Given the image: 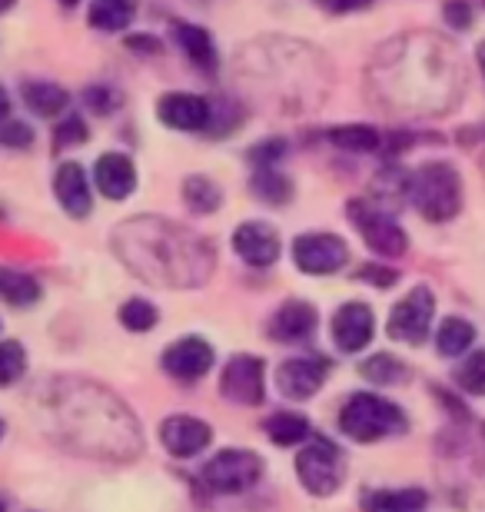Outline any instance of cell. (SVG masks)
Listing matches in <instances>:
<instances>
[{
	"instance_id": "1",
	"label": "cell",
	"mask_w": 485,
	"mask_h": 512,
	"mask_svg": "<svg viewBox=\"0 0 485 512\" xmlns=\"http://www.w3.org/2000/svg\"><path fill=\"white\" fill-rule=\"evenodd\" d=\"M406 413L386 396L376 393H353L339 409V429L353 443H379L386 436L406 433Z\"/></svg>"
},
{
	"instance_id": "2",
	"label": "cell",
	"mask_w": 485,
	"mask_h": 512,
	"mask_svg": "<svg viewBox=\"0 0 485 512\" xmlns=\"http://www.w3.org/2000/svg\"><path fill=\"white\" fill-rule=\"evenodd\" d=\"M412 203L429 223H446L462 210V180L452 163L429 160L412 177Z\"/></svg>"
},
{
	"instance_id": "3",
	"label": "cell",
	"mask_w": 485,
	"mask_h": 512,
	"mask_svg": "<svg viewBox=\"0 0 485 512\" xmlns=\"http://www.w3.org/2000/svg\"><path fill=\"white\" fill-rule=\"evenodd\" d=\"M296 476L306 493H313L319 499L333 496L346 479L343 449L329 443L326 436H309V443L296 456Z\"/></svg>"
},
{
	"instance_id": "4",
	"label": "cell",
	"mask_w": 485,
	"mask_h": 512,
	"mask_svg": "<svg viewBox=\"0 0 485 512\" xmlns=\"http://www.w3.org/2000/svg\"><path fill=\"white\" fill-rule=\"evenodd\" d=\"M263 459L250 449H220L210 456V463L200 469V479L216 496H240L260 483Z\"/></svg>"
},
{
	"instance_id": "5",
	"label": "cell",
	"mask_w": 485,
	"mask_h": 512,
	"mask_svg": "<svg viewBox=\"0 0 485 512\" xmlns=\"http://www.w3.org/2000/svg\"><path fill=\"white\" fill-rule=\"evenodd\" d=\"M349 220L356 223V230H359V237L366 240V247L376 256H383V260H389V256H402L409 250L406 230H402L379 203L353 200L349 203Z\"/></svg>"
},
{
	"instance_id": "6",
	"label": "cell",
	"mask_w": 485,
	"mask_h": 512,
	"mask_svg": "<svg viewBox=\"0 0 485 512\" xmlns=\"http://www.w3.org/2000/svg\"><path fill=\"white\" fill-rule=\"evenodd\" d=\"M432 316H436V296H432L429 286H412V290L402 296V300L392 306L386 330L392 340L419 346L429 336Z\"/></svg>"
},
{
	"instance_id": "7",
	"label": "cell",
	"mask_w": 485,
	"mask_h": 512,
	"mask_svg": "<svg viewBox=\"0 0 485 512\" xmlns=\"http://www.w3.org/2000/svg\"><path fill=\"white\" fill-rule=\"evenodd\" d=\"M220 393L230 403L240 406H260L266 396V366L260 356L253 353H236L220 373Z\"/></svg>"
},
{
	"instance_id": "8",
	"label": "cell",
	"mask_w": 485,
	"mask_h": 512,
	"mask_svg": "<svg viewBox=\"0 0 485 512\" xmlns=\"http://www.w3.org/2000/svg\"><path fill=\"white\" fill-rule=\"evenodd\" d=\"M349 260V247L336 233H303L293 240V263L309 276L339 273Z\"/></svg>"
},
{
	"instance_id": "9",
	"label": "cell",
	"mask_w": 485,
	"mask_h": 512,
	"mask_svg": "<svg viewBox=\"0 0 485 512\" xmlns=\"http://www.w3.org/2000/svg\"><path fill=\"white\" fill-rule=\"evenodd\" d=\"M213 346L200 340V336H183V340L170 343L160 356V366L167 370L173 380L180 383H196L213 370Z\"/></svg>"
},
{
	"instance_id": "10",
	"label": "cell",
	"mask_w": 485,
	"mask_h": 512,
	"mask_svg": "<svg viewBox=\"0 0 485 512\" xmlns=\"http://www.w3.org/2000/svg\"><path fill=\"white\" fill-rule=\"evenodd\" d=\"M233 250L246 266L263 270V266H273L276 260H280L283 240H280V233H276V227H270V223L246 220V223H240V227L233 230Z\"/></svg>"
},
{
	"instance_id": "11",
	"label": "cell",
	"mask_w": 485,
	"mask_h": 512,
	"mask_svg": "<svg viewBox=\"0 0 485 512\" xmlns=\"http://www.w3.org/2000/svg\"><path fill=\"white\" fill-rule=\"evenodd\" d=\"M329 376V360L323 356H293V360L280 363L276 370V386L286 399H313L323 389Z\"/></svg>"
},
{
	"instance_id": "12",
	"label": "cell",
	"mask_w": 485,
	"mask_h": 512,
	"mask_svg": "<svg viewBox=\"0 0 485 512\" xmlns=\"http://www.w3.org/2000/svg\"><path fill=\"white\" fill-rule=\"evenodd\" d=\"M210 114L213 104L200 94H187V90H173V94H163L157 104V117L163 127L170 130H183V133H200L210 127Z\"/></svg>"
},
{
	"instance_id": "13",
	"label": "cell",
	"mask_w": 485,
	"mask_h": 512,
	"mask_svg": "<svg viewBox=\"0 0 485 512\" xmlns=\"http://www.w3.org/2000/svg\"><path fill=\"white\" fill-rule=\"evenodd\" d=\"M160 443L173 459H193L213 443V429L203 419L177 413L160 423Z\"/></svg>"
},
{
	"instance_id": "14",
	"label": "cell",
	"mask_w": 485,
	"mask_h": 512,
	"mask_svg": "<svg viewBox=\"0 0 485 512\" xmlns=\"http://www.w3.org/2000/svg\"><path fill=\"white\" fill-rule=\"evenodd\" d=\"M376 333V316L366 303H343L333 316V340L343 353L366 350Z\"/></svg>"
},
{
	"instance_id": "15",
	"label": "cell",
	"mask_w": 485,
	"mask_h": 512,
	"mask_svg": "<svg viewBox=\"0 0 485 512\" xmlns=\"http://www.w3.org/2000/svg\"><path fill=\"white\" fill-rule=\"evenodd\" d=\"M54 193H57V203L64 207L67 217L74 220H84L90 210H94V193H90V180L80 163L67 160L57 167V177H54Z\"/></svg>"
},
{
	"instance_id": "16",
	"label": "cell",
	"mask_w": 485,
	"mask_h": 512,
	"mask_svg": "<svg viewBox=\"0 0 485 512\" xmlns=\"http://www.w3.org/2000/svg\"><path fill=\"white\" fill-rule=\"evenodd\" d=\"M94 183L107 200H127L137 190V167L123 153H103L94 163Z\"/></svg>"
},
{
	"instance_id": "17",
	"label": "cell",
	"mask_w": 485,
	"mask_h": 512,
	"mask_svg": "<svg viewBox=\"0 0 485 512\" xmlns=\"http://www.w3.org/2000/svg\"><path fill=\"white\" fill-rule=\"evenodd\" d=\"M319 313L306 300H290L273 313L270 320V336L276 343H303L316 333Z\"/></svg>"
},
{
	"instance_id": "18",
	"label": "cell",
	"mask_w": 485,
	"mask_h": 512,
	"mask_svg": "<svg viewBox=\"0 0 485 512\" xmlns=\"http://www.w3.org/2000/svg\"><path fill=\"white\" fill-rule=\"evenodd\" d=\"M429 496L422 489H369L363 493L366 512H422Z\"/></svg>"
},
{
	"instance_id": "19",
	"label": "cell",
	"mask_w": 485,
	"mask_h": 512,
	"mask_svg": "<svg viewBox=\"0 0 485 512\" xmlns=\"http://www.w3.org/2000/svg\"><path fill=\"white\" fill-rule=\"evenodd\" d=\"M24 104L37 117H60L70 104V94L60 84H50V80H30V84H24Z\"/></svg>"
},
{
	"instance_id": "20",
	"label": "cell",
	"mask_w": 485,
	"mask_h": 512,
	"mask_svg": "<svg viewBox=\"0 0 485 512\" xmlns=\"http://www.w3.org/2000/svg\"><path fill=\"white\" fill-rule=\"evenodd\" d=\"M0 303L17 306V310H27V306L40 303V283L34 276L10 270V266H0Z\"/></svg>"
},
{
	"instance_id": "21",
	"label": "cell",
	"mask_w": 485,
	"mask_h": 512,
	"mask_svg": "<svg viewBox=\"0 0 485 512\" xmlns=\"http://www.w3.org/2000/svg\"><path fill=\"white\" fill-rule=\"evenodd\" d=\"M250 190L256 200L270 203V207H283V203L293 200V180L280 173L276 167H256V173L250 177Z\"/></svg>"
},
{
	"instance_id": "22",
	"label": "cell",
	"mask_w": 485,
	"mask_h": 512,
	"mask_svg": "<svg viewBox=\"0 0 485 512\" xmlns=\"http://www.w3.org/2000/svg\"><path fill=\"white\" fill-rule=\"evenodd\" d=\"M173 37H177L180 50H183V54H187L200 70H213V67H216L213 37L206 34L203 27H196V24H177V27H173Z\"/></svg>"
},
{
	"instance_id": "23",
	"label": "cell",
	"mask_w": 485,
	"mask_h": 512,
	"mask_svg": "<svg viewBox=\"0 0 485 512\" xmlns=\"http://www.w3.org/2000/svg\"><path fill=\"white\" fill-rule=\"evenodd\" d=\"M263 433L273 439L276 446H299L306 443L309 436H313V429H309V419L303 413H273L270 419L263 423Z\"/></svg>"
},
{
	"instance_id": "24",
	"label": "cell",
	"mask_w": 485,
	"mask_h": 512,
	"mask_svg": "<svg viewBox=\"0 0 485 512\" xmlns=\"http://www.w3.org/2000/svg\"><path fill=\"white\" fill-rule=\"evenodd\" d=\"M472 343H476V326H472L469 320H462V316H449V320L439 323L436 350L442 356H462Z\"/></svg>"
},
{
	"instance_id": "25",
	"label": "cell",
	"mask_w": 485,
	"mask_h": 512,
	"mask_svg": "<svg viewBox=\"0 0 485 512\" xmlns=\"http://www.w3.org/2000/svg\"><path fill=\"white\" fill-rule=\"evenodd\" d=\"M326 140L333 143L336 150H346V153H373L379 150V137L376 127H366V124H346V127H333L326 133Z\"/></svg>"
},
{
	"instance_id": "26",
	"label": "cell",
	"mask_w": 485,
	"mask_h": 512,
	"mask_svg": "<svg viewBox=\"0 0 485 512\" xmlns=\"http://www.w3.org/2000/svg\"><path fill=\"white\" fill-rule=\"evenodd\" d=\"M137 17V0H94L90 4V27L123 30Z\"/></svg>"
},
{
	"instance_id": "27",
	"label": "cell",
	"mask_w": 485,
	"mask_h": 512,
	"mask_svg": "<svg viewBox=\"0 0 485 512\" xmlns=\"http://www.w3.org/2000/svg\"><path fill=\"white\" fill-rule=\"evenodd\" d=\"M183 200H187V207L193 213H216L223 203V190H220V183H213L210 177L193 173V177L183 180Z\"/></svg>"
},
{
	"instance_id": "28",
	"label": "cell",
	"mask_w": 485,
	"mask_h": 512,
	"mask_svg": "<svg viewBox=\"0 0 485 512\" xmlns=\"http://www.w3.org/2000/svg\"><path fill=\"white\" fill-rule=\"evenodd\" d=\"M359 373H363V380H369L373 386H392V383H402L409 376L406 363H402L399 356H392V353L369 356L366 363H359Z\"/></svg>"
},
{
	"instance_id": "29",
	"label": "cell",
	"mask_w": 485,
	"mask_h": 512,
	"mask_svg": "<svg viewBox=\"0 0 485 512\" xmlns=\"http://www.w3.org/2000/svg\"><path fill=\"white\" fill-rule=\"evenodd\" d=\"M117 316H120L123 330H130V333H150L160 320L157 306H153L150 300H140V296H133V300L123 303Z\"/></svg>"
},
{
	"instance_id": "30",
	"label": "cell",
	"mask_w": 485,
	"mask_h": 512,
	"mask_svg": "<svg viewBox=\"0 0 485 512\" xmlns=\"http://www.w3.org/2000/svg\"><path fill=\"white\" fill-rule=\"evenodd\" d=\"M27 370V350L14 340H4L0 343V389L4 386H14L20 376Z\"/></svg>"
},
{
	"instance_id": "31",
	"label": "cell",
	"mask_w": 485,
	"mask_h": 512,
	"mask_svg": "<svg viewBox=\"0 0 485 512\" xmlns=\"http://www.w3.org/2000/svg\"><path fill=\"white\" fill-rule=\"evenodd\" d=\"M456 383L462 386V393L485 396V350L472 353L469 360H462V366L456 370Z\"/></svg>"
},
{
	"instance_id": "32",
	"label": "cell",
	"mask_w": 485,
	"mask_h": 512,
	"mask_svg": "<svg viewBox=\"0 0 485 512\" xmlns=\"http://www.w3.org/2000/svg\"><path fill=\"white\" fill-rule=\"evenodd\" d=\"M0 143L10 150H27L34 143V127L24 124V120H4L0 124Z\"/></svg>"
},
{
	"instance_id": "33",
	"label": "cell",
	"mask_w": 485,
	"mask_h": 512,
	"mask_svg": "<svg viewBox=\"0 0 485 512\" xmlns=\"http://www.w3.org/2000/svg\"><path fill=\"white\" fill-rule=\"evenodd\" d=\"M90 130L80 117H64L60 124L54 127V143L57 147H77V143H87Z\"/></svg>"
},
{
	"instance_id": "34",
	"label": "cell",
	"mask_w": 485,
	"mask_h": 512,
	"mask_svg": "<svg viewBox=\"0 0 485 512\" xmlns=\"http://www.w3.org/2000/svg\"><path fill=\"white\" fill-rule=\"evenodd\" d=\"M286 150H290V143L273 137V140L256 143V147L250 150V160L256 163V167H276V163L286 157Z\"/></svg>"
},
{
	"instance_id": "35",
	"label": "cell",
	"mask_w": 485,
	"mask_h": 512,
	"mask_svg": "<svg viewBox=\"0 0 485 512\" xmlns=\"http://www.w3.org/2000/svg\"><path fill=\"white\" fill-rule=\"evenodd\" d=\"M356 280L359 283H373V286H379V290H389V286L399 280V273L392 270V266H383V263H366V266H359V270H356Z\"/></svg>"
},
{
	"instance_id": "36",
	"label": "cell",
	"mask_w": 485,
	"mask_h": 512,
	"mask_svg": "<svg viewBox=\"0 0 485 512\" xmlns=\"http://www.w3.org/2000/svg\"><path fill=\"white\" fill-rule=\"evenodd\" d=\"M84 104L94 110V114H113L120 107V94L113 87H90L84 94Z\"/></svg>"
},
{
	"instance_id": "37",
	"label": "cell",
	"mask_w": 485,
	"mask_h": 512,
	"mask_svg": "<svg viewBox=\"0 0 485 512\" xmlns=\"http://www.w3.org/2000/svg\"><path fill=\"white\" fill-rule=\"evenodd\" d=\"M442 14H446V20L456 30H469L472 27V7L466 4V0H449Z\"/></svg>"
},
{
	"instance_id": "38",
	"label": "cell",
	"mask_w": 485,
	"mask_h": 512,
	"mask_svg": "<svg viewBox=\"0 0 485 512\" xmlns=\"http://www.w3.org/2000/svg\"><path fill=\"white\" fill-rule=\"evenodd\" d=\"M316 4L323 7L326 14H353V10L369 7L373 0H316Z\"/></svg>"
},
{
	"instance_id": "39",
	"label": "cell",
	"mask_w": 485,
	"mask_h": 512,
	"mask_svg": "<svg viewBox=\"0 0 485 512\" xmlns=\"http://www.w3.org/2000/svg\"><path fill=\"white\" fill-rule=\"evenodd\" d=\"M127 50H137V54H160V40L150 34H130Z\"/></svg>"
},
{
	"instance_id": "40",
	"label": "cell",
	"mask_w": 485,
	"mask_h": 512,
	"mask_svg": "<svg viewBox=\"0 0 485 512\" xmlns=\"http://www.w3.org/2000/svg\"><path fill=\"white\" fill-rule=\"evenodd\" d=\"M7 114H10V97H7V90L0 87V124L7 120Z\"/></svg>"
},
{
	"instance_id": "41",
	"label": "cell",
	"mask_w": 485,
	"mask_h": 512,
	"mask_svg": "<svg viewBox=\"0 0 485 512\" xmlns=\"http://www.w3.org/2000/svg\"><path fill=\"white\" fill-rule=\"evenodd\" d=\"M14 4H17V0H0V14H7V10L14 7Z\"/></svg>"
},
{
	"instance_id": "42",
	"label": "cell",
	"mask_w": 485,
	"mask_h": 512,
	"mask_svg": "<svg viewBox=\"0 0 485 512\" xmlns=\"http://www.w3.org/2000/svg\"><path fill=\"white\" fill-rule=\"evenodd\" d=\"M476 57H479V67H482V74H485V44H479V54Z\"/></svg>"
},
{
	"instance_id": "43",
	"label": "cell",
	"mask_w": 485,
	"mask_h": 512,
	"mask_svg": "<svg viewBox=\"0 0 485 512\" xmlns=\"http://www.w3.org/2000/svg\"><path fill=\"white\" fill-rule=\"evenodd\" d=\"M60 4H64V7H77L80 0H60Z\"/></svg>"
},
{
	"instance_id": "44",
	"label": "cell",
	"mask_w": 485,
	"mask_h": 512,
	"mask_svg": "<svg viewBox=\"0 0 485 512\" xmlns=\"http://www.w3.org/2000/svg\"><path fill=\"white\" fill-rule=\"evenodd\" d=\"M0 512H7V499L4 496H0Z\"/></svg>"
},
{
	"instance_id": "45",
	"label": "cell",
	"mask_w": 485,
	"mask_h": 512,
	"mask_svg": "<svg viewBox=\"0 0 485 512\" xmlns=\"http://www.w3.org/2000/svg\"><path fill=\"white\" fill-rule=\"evenodd\" d=\"M0 439H4V419H0Z\"/></svg>"
}]
</instances>
